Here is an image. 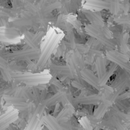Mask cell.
Returning <instances> with one entry per match:
<instances>
[{
  "label": "cell",
  "instance_id": "1",
  "mask_svg": "<svg viewBox=\"0 0 130 130\" xmlns=\"http://www.w3.org/2000/svg\"><path fill=\"white\" fill-rule=\"evenodd\" d=\"M85 30L90 37L95 39L100 44H102L105 46L107 48L111 50H114L116 48L114 43L104 35L103 32V27H100L91 24L85 26Z\"/></svg>",
  "mask_w": 130,
  "mask_h": 130
},
{
  "label": "cell",
  "instance_id": "2",
  "mask_svg": "<svg viewBox=\"0 0 130 130\" xmlns=\"http://www.w3.org/2000/svg\"><path fill=\"white\" fill-rule=\"evenodd\" d=\"M14 79L16 82H23L28 85H36L43 83H46L50 81V76L48 74H33V73H23L15 74Z\"/></svg>",
  "mask_w": 130,
  "mask_h": 130
},
{
  "label": "cell",
  "instance_id": "3",
  "mask_svg": "<svg viewBox=\"0 0 130 130\" xmlns=\"http://www.w3.org/2000/svg\"><path fill=\"white\" fill-rule=\"evenodd\" d=\"M40 53L38 51L37 49L30 48L27 50H18L14 51L12 53H10L5 56V57L8 59H14V60H32V59H37L40 58Z\"/></svg>",
  "mask_w": 130,
  "mask_h": 130
},
{
  "label": "cell",
  "instance_id": "4",
  "mask_svg": "<svg viewBox=\"0 0 130 130\" xmlns=\"http://www.w3.org/2000/svg\"><path fill=\"white\" fill-rule=\"evenodd\" d=\"M61 38V35H56L55 37H53L48 43V44L46 45L44 51H43V53L40 54V59H39V62L37 63V66H43L46 61L47 59H49L50 56L53 53V51L56 50V46L58 44V42L59 41Z\"/></svg>",
  "mask_w": 130,
  "mask_h": 130
},
{
  "label": "cell",
  "instance_id": "5",
  "mask_svg": "<svg viewBox=\"0 0 130 130\" xmlns=\"http://www.w3.org/2000/svg\"><path fill=\"white\" fill-rule=\"evenodd\" d=\"M107 58L112 61L113 62H114L117 66H119L123 69H125L127 71H129V57L126 55L111 50L110 51H108L107 53Z\"/></svg>",
  "mask_w": 130,
  "mask_h": 130
},
{
  "label": "cell",
  "instance_id": "6",
  "mask_svg": "<svg viewBox=\"0 0 130 130\" xmlns=\"http://www.w3.org/2000/svg\"><path fill=\"white\" fill-rule=\"evenodd\" d=\"M20 35L19 30L11 27L0 30V40L5 43H16L19 40Z\"/></svg>",
  "mask_w": 130,
  "mask_h": 130
},
{
  "label": "cell",
  "instance_id": "7",
  "mask_svg": "<svg viewBox=\"0 0 130 130\" xmlns=\"http://www.w3.org/2000/svg\"><path fill=\"white\" fill-rule=\"evenodd\" d=\"M80 73H81L82 78L85 82H87L90 85L93 86L94 88H96L98 90L101 89L100 88L101 86H100V84H99L98 78L91 70L87 69H83L81 70Z\"/></svg>",
  "mask_w": 130,
  "mask_h": 130
},
{
  "label": "cell",
  "instance_id": "8",
  "mask_svg": "<svg viewBox=\"0 0 130 130\" xmlns=\"http://www.w3.org/2000/svg\"><path fill=\"white\" fill-rule=\"evenodd\" d=\"M110 7V2L103 0H85V8L88 10L98 11L103 9H107Z\"/></svg>",
  "mask_w": 130,
  "mask_h": 130
},
{
  "label": "cell",
  "instance_id": "9",
  "mask_svg": "<svg viewBox=\"0 0 130 130\" xmlns=\"http://www.w3.org/2000/svg\"><path fill=\"white\" fill-rule=\"evenodd\" d=\"M83 13L88 18V20L91 23V24L98 25L100 27L104 26V21L102 18L101 15L99 13H98V11L85 9L83 10Z\"/></svg>",
  "mask_w": 130,
  "mask_h": 130
},
{
  "label": "cell",
  "instance_id": "10",
  "mask_svg": "<svg viewBox=\"0 0 130 130\" xmlns=\"http://www.w3.org/2000/svg\"><path fill=\"white\" fill-rule=\"evenodd\" d=\"M5 100L12 104L14 107H15L17 109L21 110H26L28 107V104L25 102V100L24 98H21L18 97H8V95L5 97Z\"/></svg>",
  "mask_w": 130,
  "mask_h": 130
},
{
  "label": "cell",
  "instance_id": "11",
  "mask_svg": "<svg viewBox=\"0 0 130 130\" xmlns=\"http://www.w3.org/2000/svg\"><path fill=\"white\" fill-rule=\"evenodd\" d=\"M101 101V98L98 97L96 95H92V96H86L83 98H78L77 99H75V102L78 104H100Z\"/></svg>",
  "mask_w": 130,
  "mask_h": 130
},
{
  "label": "cell",
  "instance_id": "12",
  "mask_svg": "<svg viewBox=\"0 0 130 130\" xmlns=\"http://www.w3.org/2000/svg\"><path fill=\"white\" fill-rule=\"evenodd\" d=\"M95 66H96V71L98 73V78L100 80L104 75L105 74L107 69H106V59L102 57L99 56L95 62Z\"/></svg>",
  "mask_w": 130,
  "mask_h": 130
},
{
  "label": "cell",
  "instance_id": "13",
  "mask_svg": "<svg viewBox=\"0 0 130 130\" xmlns=\"http://www.w3.org/2000/svg\"><path fill=\"white\" fill-rule=\"evenodd\" d=\"M24 38H25V40H26V43L30 46H31V48H34V49H37V46H38V39L40 40V37L39 36V34L37 35H35V34H33L28 31L25 32L24 34Z\"/></svg>",
  "mask_w": 130,
  "mask_h": 130
},
{
  "label": "cell",
  "instance_id": "14",
  "mask_svg": "<svg viewBox=\"0 0 130 130\" xmlns=\"http://www.w3.org/2000/svg\"><path fill=\"white\" fill-rule=\"evenodd\" d=\"M51 69L53 72L58 74V75H64V76H72V73L70 72V69L69 67L67 66H56V65H51Z\"/></svg>",
  "mask_w": 130,
  "mask_h": 130
},
{
  "label": "cell",
  "instance_id": "15",
  "mask_svg": "<svg viewBox=\"0 0 130 130\" xmlns=\"http://www.w3.org/2000/svg\"><path fill=\"white\" fill-rule=\"evenodd\" d=\"M107 105H106L105 104H101L100 106L97 108V110L94 112V117L96 119H99L100 117H101L106 112V110L107 108Z\"/></svg>",
  "mask_w": 130,
  "mask_h": 130
},
{
  "label": "cell",
  "instance_id": "16",
  "mask_svg": "<svg viewBox=\"0 0 130 130\" xmlns=\"http://www.w3.org/2000/svg\"><path fill=\"white\" fill-rule=\"evenodd\" d=\"M115 21L120 24H126L128 25L129 24V16H126V15H123V16H120L119 18H115Z\"/></svg>",
  "mask_w": 130,
  "mask_h": 130
},
{
  "label": "cell",
  "instance_id": "17",
  "mask_svg": "<svg viewBox=\"0 0 130 130\" xmlns=\"http://www.w3.org/2000/svg\"><path fill=\"white\" fill-rule=\"evenodd\" d=\"M8 62L6 61L5 58L0 56V69L5 70V69H8Z\"/></svg>",
  "mask_w": 130,
  "mask_h": 130
},
{
  "label": "cell",
  "instance_id": "18",
  "mask_svg": "<svg viewBox=\"0 0 130 130\" xmlns=\"http://www.w3.org/2000/svg\"><path fill=\"white\" fill-rule=\"evenodd\" d=\"M72 85L73 87H75V88H76L78 89H84L85 88H84V85H82V83L80 81H78V80L73 81L72 83Z\"/></svg>",
  "mask_w": 130,
  "mask_h": 130
},
{
  "label": "cell",
  "instance_id": "19",
  "mask_svg": "<svg viewBox=\"0 0 130 130\" xmlns=\"http://www.w3.org/2000/svg\"><path fill=\"white\" fill-rule=\"evenodd\" d=\"M70 21V23H71V24H72L77 30H79L80 28H81V27H82V24H81V23L78 21H77L75 18L73 20V21Z\"/></svg>",
  "mask_w": 130,
  "mask_h": 130
},
{
  "label": "cell",
  "instance_id": "20",
  "mask_svg": "<svg viewBox=\"0 0 130 130\" xmlns=\"http://www.w3.org/2000/svg\"><path fill=\"white\" fill-rule=\"evenodd\" d=\"M7 21H8V20L6 18H0V27L5 25Z\"/></svg>",
  "mask_w": 130,
  "mask_h": 130
},
{
  "label": "cell",
  "instance_id": "21",
  "mask_svg": "<svg viewBox=\"0 0 130 130\" xmlns=\"http://www.w3.org/2000/svg\"><path fill=\"white\" fill-rule=\"evenodd\" d=\"M5 94V90L2 89V88H0V98Z\"/></svg>",
  "mask_w": 130,
  "mask_h": 130
}]
</instances>
